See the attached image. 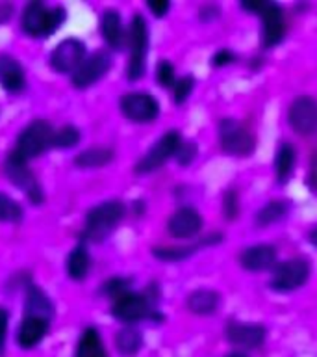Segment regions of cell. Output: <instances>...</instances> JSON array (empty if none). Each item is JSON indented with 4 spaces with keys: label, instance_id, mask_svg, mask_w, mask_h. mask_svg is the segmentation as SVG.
I'll list each match as a JSON object with an SVG mask.
<instances>
[{
    "label": "cell",
    "instance_id": "cell-23",
    "mask_svg": "<svg viewBox=\"0 0 317 357\" xmlns=\"http://www.w3.org/2000/svg\"><path fill=\"white\" fill-rule=\"evenodd\" d=\"M54 314V305L43 290L38 287H30L24 300V317H39L44 320H50Z\"/></svg>",
    "mask_w": 317,
    "mask_h": 357
},
{
    "label": "cell",
    "instance_id": "cell-22",
    "mask_svg": "<svg viewBox=\"0 0 317 357\" xmlns=\"http://www.w3.org/2000/svg\"><path fill=\"white\" fill-rule=\"evenodd\" d=\"M186 305L193 314L199 317H210L221 307V294L211 289H197L188 296Z\"/></svg>",
    "mask_w": 317,
    "mask_h": 357
},
{
    "label": "cell",
    "instance_id": "cell-17",
    "mask_svg": "<svg viewBox=\"0 0 317 357\" xmlns=\"http://www.w3.org/2000/svg\"><path fill=\"white\" fill-rule=\"evenodd\" d=\"M202 216L191 206H182L177 212H172V216L167 222V229L174 238L189 240L197 236L202 231Z\"/></svg>",
    "mask_w": 317,
    "mask_h": 357
},
{
    "label": "cell",
    "instance_id": "cell-5",
    "mask_svg": "<svg viewBox=\"0 0 317 357\" xmlns=\"http://www.w3.org/2000/svg\"><path fill=\"white\" fill-rule=\"evenodd\" d=\"M111 314L119 322L128 324V326L143 322V320H154V322L163 320L149 294H139V292H132V290L113 301Z\"/></svg>",
    "mask_w": 317,
    "mask_h": 357
},
{
    "label": "cell",
    "instance_id": "cell-18",
    "mask_svg": "<svg viewBox=\"0 0 317 357\" xmlns=\"http://www.w3.org/2000/svg\"><path fill=\"white\" fill-rule=\"evenodd\" d=\"M239 262L247 272H267L277 266V248L271 244H254L241 251Z\"/></svg>",
    "mask_w": 317,
    "mask_h": 357
},
{
    "label": "cell",
    "instance_id": "cell-37",
    "mask_svg": "<svg viewBox=\"0 0 317 357\" xmlns=\"http://www.w3.org/2000/svg\"><path fill=\"white\" fill-rule=\"evenodd\" d=\"M8 328H10V314H8L4 307H0V356H4L6 351Z\"/></svg>",
    "mask_w": 317,
    "mask_h": 357
},
{
    "label": "cell",
    "instance_id": "cell-3",
    "mask_svg": "<svg viewBox=\"0 0 317 357\" xmlns=\"http://www.w3.org/2000/svg\"><path fill=\"white\" fill-rule=\"evenodd\" d=\"M124 214H127V206L117 199L104 201L93 206L86 216L83 236L91 242H102L119 227Z\"/></svg>",
    "mask_w": 317,
    "mask_h": 357
},
{
    "label": "cell",
    "instance_id": "cell-39",
    "mask_svg": "<svg viewBox=\"0 0 317 357\" xmlns=\"http://www.w3.org/2000/svg\"><path fill=\"white\" fill-rule=\"evenodd\" d=\"M147 8H149L152 15L161 19V17H165L169 13V10H171V2H167V0H149Z\"/></svg>",
    "mask_w": 317,
    "mask_h": 357
},
{
    "label": "cell",
    "instance_id": "cell-15",
    "mask_svg": "<svg viewBox=\"0 0 317 357\" xmlns=\"http://www.w3.org/2000/svg\"><path fill=\"white\" fill-rule=\"evenodd\" d=\"M225 337L230 344L239 346L243 350H256L263 346L267 339V329L256 322H239L232 320L225 328Z\"/></svg>",
    "mask_w": 317,
    "mask_h": 357
},
{
    "label": "cell",
    "instance_id": "cell-12",
    "mask_svg": "<svg viewBox=\"0 0 317 357\" xmlns=\"http://www.w3.org/2000/svg\"><path fill=\"white\" fill-rule=\"evenodd\" d=\"M111 69V56L106 50H97L91 54L86 56V60L82 61V66L78 67L76 71L72 73V84L74 88L86 89L91 88L93 84L108 75Z\"/></svg>",
    "mask_w": 317,
    "mask_h": 357
},
{
    "label": "cell",
    "instance_id": "cell-31",
    "mask_svg": "<svg viewBox=\"0 0 317 357\" xmlns=\"http://www.w3.org/2000/svg\"><path fill=\"white\" fill-rule=\"evenodd\" d=\"M22 208L15 199H11L10 195L0 192V222L19 223L22 220Z\"/></svg>",
    "mask_w": 317,
    "mask_h": 357
},
{
    "label": "cell",
    "instance_id": "cell-34",
    "mask_svg": "<svg viewBox=\"0 0 317 357\" xmlns=\"http://www.w3.org/2000/svg\"><path fill=\"white\" fill-rule=\"evenodd\" d=\"M195 89V78L191 75H186V77L178 78L177 84L172 86V99L177 105H182L188 100V97L191 95V91Z\"/></svg>",
    "mask_w": 317,
    "mask_h": 357
},
{
    "label": "cell",
    "instance_id": "cell-2",
    "mask_svg": "<svg viewBox=\"0 0 317 357\" xmlns=\"http://www.w3.org/2000/svg\"><path fill=\"white\" fill-rule=\"evenodd\" d=\"M67 11L61 6L49 8L43 2H30L26 4L21 17L22 32L30 38H49L65 22Z\"/></svg>",
    "mask_w": 317,
    "mask_h": 357
},
{
    "label": "cell",
    "instance_id": "cell-26",
    "mask_svg": "<svg viewBox=\"0 0 317 357\" xmlns=\"http://www.w3.org/2000/svg\"><path fill=\"white\" fill-rule=\"evenodd\" d=\"M67 275L72 279V281H82V279L88 278L89 270H91V257H89L88 248L83 244H78L76 248H72L69 251L65 261Z\"/></svg>",
    "mask_w": 317,
    "mask_h": 357
},
{
    "label": "cell",
    "instance_id": "cell-36",
    "mask_svg": "<svg viewBox=\"0 0 317 357\" xmlns=\"http://www.w3.org/2000/svg\"><path fill=\"white\" fill-rule=\"evenodd\" d=\"M197 145L193 142H182L180 144V149L177 153V160L180 166H189L191 162L195 160V156H197Z\"/></svg>",
    "mask_w": 317,
    "mask_h": 357
},
{
    "label": "cell",
    "instance_id": "cell-43",
    "mask_svg": "<svg viewBox=\"0 0 317 357\" xmlns=\"http://www.w3.org/2000/svg\"><path fill=\"white\" fill-rule=\"evenodd\" d=\"M308 240H310V244L314 245V248H317V225L316 227H311V231L308 233Z\"/></svg>",
    "mask_w": 317,
    "mask_h": 357
},
{
    "label": "cell",
    "instance_id": "cell-21",
    "mask_svg": "<svg viewBox=\"0 0 317 357\" xmlns=\"http://www.w3.org/2000/svg\"><path fill=\"white\" fill-rule=\"evenodd\" d=\"M100 33L104 38L106 45L111 50H121L127 43V32L122 26V19L119 15V11L115 10H106L100 17Z\"/></svg>",
    "mask_w": 317,
    "mask_h": 357
},
{
    "label": "cell",
    "instance_id": "cell-9",
    "mask_svg": "<svg viewBox=\"0 0 317 357\" xmlns=\"http://www.w3.org/2000/svg\"><path fill=\"white\" fill-rule=\"evenodd\" d=\"M6 177L10 178L11 184H15L17 188L21 190L22 194L26 195L28 199L32 201L33 205H41L44 199L43 186L39 184L38 177L33 175L26 160H22L17 155L10 153L4 162Z\"/></svg>",
    "mask_w": 317,
    "mask_h": 357
},
{
    "label": "cell",
    "instance_id": "cell-28",
    "mask_svg": "<svg viewBox=\"0 0 317 357\" xmlns=\"http://www.w3.org/2000/svg\"><path fill=\"white\" fill-rule=\"evenodd\" d=\"M289 206H291L289 201H269V203H266V205L261 206L260 211L254 214V223L258 227H267V225H273V223L280 222V220H284V218L288 216Z\"/></svg>",
    "mask_w": 317,
    "mask_h": 357
},
{
    "label": "cell",
    "instance_id": "cell-4",
    "mask_svg": "<svg viewBox=\"0 0 317 357\" xmlns=\"http://www.w3.org/2000/svg\"><path fill=\"white\" fill-rule=\"evenodd\" d=\"M147 56H149V24L143 15L136 13L130 22V30H128L127 78L130 82H136L145 75Z\"/></svg>",
    "mask_w": 317,
    "mask_h": 357
},
{
    "label": "cell",
    "instance_id": "cell-20",
    "mask_svg": "<svg viewBox=\"0 0 317 357\" xmlns=\"http://www.w3.org/2000/svg\"><path fill=\"white\" fill-rule=\"evenodd\" d=\"M0 86L8 93H21L26 88L24 69L13 56L0 54Z\"/></svg>",
    "mask_w": 317,
    "mask_h": 357
},
{
    "label": "cell",
    "instance_id": "cell-29",
    "mask_svg": "<svg viewBox=\"0 0 317 357\" xmlns=\"http://www.w3.org/2000/svg\"><path fill=\"white\" fill-rule=\"evenodd\" d=\"M115 346L121 356H136L143 348V333L133 326H127L115 335Z\"/></svg>",
    "mask_w": 317,
    "mask_h": 357
},
{
    "label": "cell",
    "instance_id": "cell-27",
    "mask_svg": "<svg viewBox=\"0 0 317 357\" xmlns=\"http://www.w3.org/2000/svg\"><path fill=\"white\" fill-rule=\"evenodd\" d=\"M115 158V151L111 147H89V149L78 153L74 158V166L80 169H95L111 164Z\"/></svg>",
    "mask_w": 317,
    "mask_h": 357
},
{
    "label": "cell",
    "instance_id": "cell-7",
    "mask_svg": "<svg viewBox=\"0 0 317 357\" xmlns=\"http://www.w3.org/2000/svg\"><path fill=\"white\" fill-rule=\"evenodd\" d=\"M221 149L236 158H247L254 153L256 138L249 128L243 127L234 117H222L217 127Z\"/></svg>",
    "mask_w": 317,
    "mask_h": 357
},
{
    "label": "cell",
    "instance_id": "cell-8",
    "mask_svg": "<svg viewBox=\"0 0 317 357\" xmlns=\"http://www.w3.org/2000/svg\"><path fill=\"white\" fill-rule=\"evenodd\" d=\"M182 134L178 130H167L156 144L150 145V149L145 153L136 164V173L147 175V173L158 172L160 167L165 166V162L172 156H177L180 144H182Z\"/></svg>",
    "mask_w": 317,
    "mask_h": 357
},
{
    "label": "cell",
    "instance_id": "cell-33",
    "mask_svg": "<svg viewBox=\"0 0 317 357\" xmlns=\"http://www.w3.org/2000/svg\"><path fill=\"white\" fill-rule=\"evenodd\" d=\"M156 80L161 88H171L177 84V73L174 66L169 60H160L156 66Z\"/></svg>",
    "mask_w": 317,
    "mask_h": 357
},
{
    "label": "cell",
    "instance_id": "cell-44",
    "mask_svg": "<svg viewBox=\"0 0 317 357\" xmlns=\"http://www.w3.org/2000/svg\"><path fill=\"white\" fill-rule=\"evenodd\" d=\"M225 357H249L245 351H230V354H227Z\"/></svg>",
    "mask_w": 317,
    "mask_h": 357
},
{
    "label": "cell",
    "instance_id": "cell-10",
    "mask_svg": "<svg viewBox=\"0 0 317 357\" xmlns=\"http://www.w3.org/2000/svg\"><path fill=\"white\" fill-rule=\"evenodd\" d=\"M308 278H310V262L302 257H295L275 266L269 287L275 292H293L306 284Z\"/></svg>",
    "mask_w": 317,
    "mask_h": 357
},
{
    "label": "cell",
    "instance_id": "cell-30",
    "mask_svg": "<svg viewBox=\"0 0 317 357\" xmlns=\"http://www.w3.org/2000/svg\"><path fill=\"white\" fill-rule=\"evenodd\" d=\"M78 142H80V130L74 125H65L54 130L52 149H71V147H76Z\"/></svg>",
    "mask_w": 317,
    "mask_h": 357
},
{
    "label": "cell",
    "instance_id": "cell-1",
    "mask_svg": "<svg viewBox=\"0 0 317 357\" xmlns=\"http://www.w3.org/2000/svg\"><path fill=\"white\" fill-rule=\"evenodd\" d=\"M241 8L250 13H258L261 19V47L275 49L286 38V17L284 10L277 2L266 0H243Z\"/></svg>",
    "mask_w": 317,
    "mask_h": 357
},
{
    "label": "cell",
    "instance_id": "cell-14",
    "mask_svg": "<svg viewBox=\"0 0 317 357\" xmlns=\"http://www.w3.org/2000/svg\"><path fill=\"white\" fill-rule=\"evenodd\" d=\"M288 123L297 134L310 136L317 130V100L310 95H299L289 105Z\"/></svg>",
    "mask_w": 317,
    "mask_h": 357
},
{
    "label": "cell",
    "instance_id": "cell-32",
    "mask_svg": "<svg viewBox=\"0 0 317 357\" xmlns=\"http://www.w3.org/2000/svg\"><path fill=\"white\" fill-rule=\"evenodd\" d=\"M130 284H132V283H130V279H127V278L108 279V281L102 284L100 292L115 301L117 298H121V296H124L127 292H130Z\"/></svg>",
    "mask_w": 317,
    "mask_h": 357
},
{
    "label": "cell",
    "instance_id": "cell-38",
    "mask_svg": "<svg viewBox=\"0 0 317 357\" xmlns=\"http://www.w3.org/2000/svg\"><path fill=\"white\" fill-rule=\"evenodd\" d=\"M236 60V56H234L232 50L228 49H221L217 50L216 54L211 56V67H225L228 66V63H232V61Z\"/></svg>",
    "mask_w": 317,
    "mask_h": 357
},
{
    "label": "cell",
    "instance_id": "cell-19",
    "mask_svg": "<svg viewBox=\"0 0 317 357\" xmlns=\"http://www.w3.org/2000/svg\"><path fill=\"white\" fill-rule=\"evenodd\" d=\"M49 322L39 317H24L17 329V344L22 350H32L49 333Z\"/></svg>",
    "mask_w": 317,
    "mask_h": 357
},
{
    "label": "cell",
    "instance_id": "cell-41",
    "mask_svg": "<svg viewBox=\"0 0 317 357\" xmlns=\"http://www.w3.org/2000/svg\"><path fill=\"white\" fill-rule=\"evenodd\" d=\"M308 184H310V188L317 194V162H314V166H311V172L308 175Z\"/></svg>",
    "mask_w": 317,
    "mask_h": 357
},
{
    "label": "cell",
    "instance_id": "cell-42",
    "mask_svg": "<svg viewBox=\"0 0 317 357\" xmlns=\"http://www.w3.org/2000/svg\"><path fill=\"white\" fill-rule=\"evenodd\" d=\"M10 13L11 10L8 6H0V22L8 21V19H10Z\"/></svg>",
    "mask_w": 317,
    "mask_h": 357
},
{
    "label": "cell",
    "instance_id": "cell-11",
    "mask_svg": "<svg viewBox=\"0 0 317 357\" xmlns=\"http://www.w3.org/2000/svg\"><path fill=\"white\" fill-rule=\"evenodd\" d=\"M119 108L128 121L141 123V125L152 123L156 117L160 116L158 99L150 93H141V91L122 95L121 100H119Z\"/></svg>",
    "mask_w": 317,
    "mask_h": 357
},
{
    "label": "cell",
    "instance_id": "cell-40",
    "mask_svg": "<svg viewBox=\"0 0 317 357\" xmlns=\"http://www.w3.org/2000/svg\"><path fill=\"white\" fill-rule=\"evenodd\" d=\"M219 15H221V10H219V6L206 4L199 10V19L202 22L216 21V19H219Z\"/></svg>",
    "mask_w": 317,
    "mask_h": 357
},
{
    "label": "cell",
    "instance_id": "cell-35",
    "mask_svg": "<svg viewBox=\"0 0 317 357\" xmlns=\"http://www.w3.org/2000/svg\"><path fill=\"white\" fill-rule=\"evenodd\" d=\"M222 214L227 218L228 222L236 220L239 214V195L236 190H227L222 195Z\"/></svg>",
    "mask_w": 317,
    "mask_h": 357
},
{
    "label": "cell",
    "instance_id": "cell-25",
    "mask_svg": "<svg viewBox=\"0 0 317 357\" xmlns=\"http://www.w3.org/2000/svg\"><path fill=\"white\" fill-rule=\"evenodd\" d=\"M74 357H108L99 329L93 328V326L83 329L80 339H78Z\"/></svg>",
    "mask_w": 317,
    "mask_h": 357
},
{
    "label": "cell",
    "instance_id": "cell-24",
    "mask_svg": "<svg viewBox=\"0 0 317 357\" xmlns=\"http://www.w3.org/2000/svg\"><path fill=\"white\" fill-rule=\"evenodd\" d=\"M295 162H297V155H295L293 145L288 142H282L278 145L277 155H275V175H277L278 184H288L293 177Z\"/></svg>",
    "mask_w": 317,
    "mask_h": 357
},
{
    "label": "cell",
    "instance_id": "cell-13",
    "mask_svg": "<svg viewBox=\"0 0 317 357\" xmlns=\"http://www.w3.org/2000/svg\"><path fill=\"white\" fill-rule=\"evenodd\" d=\"M86 56H88V50H86V45L80 39L67 38L50 52V67L56 73H63V75L74 73L78 67L82 66Z\"/></svg>",
    "mask_w": 317,
    "mask_h": 357
},
{
    "label": "cell",
    "instance_id": "cell-16",
    "mask_svg": "<svg viewBox=\"0 0 317 357\" xmlns=\"http://www.w3.org/2000/svg\"><path fill=\"white\" fill-rule=\"evenodd\" d=\"M222 242V234H208V236H202L199 238V242H193L189 245H165V248H154L152 250V257H156L158 261L161 262H180L186 261L189 257H193L195 253H199L202 248H210V245H216Z\"/></svg>",
    "mask_w": 317,
    "mask_h": 357
},
{
    "label": "cell",
    "instance_id": "cell-6",
    "mask_svg": "<svg viewBox=\"0 0 317 357\" xmlns=\"http://www.w3.org/2000/svg\"><path fill=\"white\" fill-rule=\"evenodd\" d=\"M52 139H54V128L50 127V123L35 119L22 128L11 153L28 162L52 149Z\"/></svg>",
    "mask_w": 317,
    "mask_h": 357
}]
</instances>
